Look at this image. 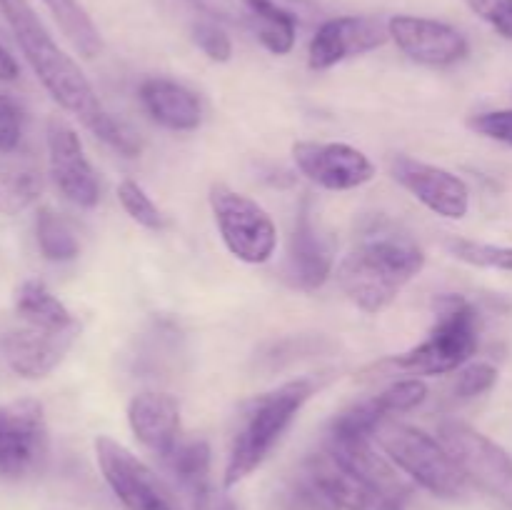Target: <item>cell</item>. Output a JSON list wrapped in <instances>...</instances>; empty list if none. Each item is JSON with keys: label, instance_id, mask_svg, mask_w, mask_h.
<instances>
[{"label": "cell", "instance_id": "27", "mask_svg": "<svg viewBox=\"0 0 512 510\" xmlns=\"http://www.w3.org/2000/svg\"><path fill=\"white\" fill-rule=\"evenodd\" d=\"M428 393V383L423 378H405L390 383L388 388L373 395V400L385 418H395V415L420 408L428 400Z\"/></svg>", "mask_w": 512, "mask_h": 510}, {"label": "cell", "instance_id": "7", "mask_svg": "<svg viewBox=\"0 0 512 510\" xmlns=\"http://www.w3.org/2000/svg\"><path fill=\"white\" fill-rule=\"evenodd\" d=\"M93 450L105 483L125 510H185L170 480L160 478L123 443L110 435H98Z\"/></svg>", "mask_w": 512, "mask_h": 510}, {"label": "cell", "instance_id": "3", "mask_svg": "<svg viewBox=\"0 0 512 510\" xmlns=\"http://www.w3.org/2000/svg\"><path fill=\"white\" fill-rule=\"evenodd\" d=\"M313 393V380L298 378L288 380V383L278 385L268 393L253 395L240 405L238 430H235L233 443H230L228 463H225L223 473L225 488L243 483L248 475H253L265 463V458L273 453L275 445L280 443L285 430L298 418V413Z\"/></svg>", "mask_w": 512, "mask_h": 510}, {"label": "cell", "instance_id": "31", "mask_svg": "<svg viewBox=\"0 0 512 510\" xmlns=\"http://www.w3.org/2000/svg\"><path fill=\"white\" fill-rule=\"evenodd\" d=\"M498 368L488 360H473V363L463 365L458 370V378H455L453 393L458 400H473L478 395L488 393L498 383Z\"/></svg>", "mask_w": 512, "mask_h": 510}, {"label": "cell", "instance_id": "19", "mask_svg": "<svg viewBox=\"0 0 512 510\" xmlns=\"http://www.w3.org/2000/svg\"><path fill=\"white\" fill-rule=\"evenodd\" d=\"M128 425L145 450L163 460L178 445L180 403L175 395L145 390L128 403Z\"/></svg>", "mask_w": 512, "mask_h": 510}, {"label": "cell", "instance_id": "13", "mask_svg": "<svg viewBox=\"0 0 512 510\" xmlns=\"http://www.w3.org/2000/svg\"><path fill=\"white\" fill-rule=\"evenodd\" d=\"M390 40L388 23L373 15H338L318 25L308 45V65L328 70L343 60L383 48Z\"/></svg>", "mask_w": 512, "mask_h": 510}, {"label": "cell", "instance_id": "28", "mask_svg": "<svg viewBox=\"0 0 512 510\" xmlns=\"http://www.w3.org/2000/svg\"><path fill=\"white\" fill-rule=\"evenodd\" d=\"M255 38L273 55H288L295 48L300 25L290 18H273V15H248Z\"/></svg>", "mask_w": 512, "mask_h": 510}, {"label": "cell", "instance_id": "22", "mask_svg": "<svg viewBox=\"0 0 512 510\" xmlns=\"http://www.w3.org/2000/svg\"><path fill=\"white\" fill-rule=\"evenodd\" d=\"M15 313L28 325H40V328H68L78 323L73 313L65 308L58 295L50 293L48 285L38 278H28L15 288L13 295Z\"/></svg>", "mask_w": 512, "mask_h": 510}, {"label": "cell", "instance_id": "10", "mask_svg": "<svg viewBox=\"0 0 512 510\" xmlns=\"http://www.w3.org/2000/svg\"><path fill=\"white\" fill-rule=\"evenodd\" d=\"M48 168L55 188L78 208H95L100 200L98 173L85 158L83 143L68 120H48Z\"/></svg>", "mask_w": 512, "mask_h": 510}, {"label": "cell", "instance_id": "34", "mask_svg": "<svg viewBox=\"0 0 512 510\" xmlns=\"http://www.w3.org/2000/svg\"><path fill=\"white\" fill-rule=\"evenodd\" d=\"M470 130L490 140H498L503 145H512V108L508 110H488L478 113L468 120Z\"/></svg>", "mask_w": 512, "mask_h": 510}, {"label": "cell", "instance_id": "18", "mask_svg": "<svg viewBox=\"0 0 512 510\" xmlns=\"http://www.w3.org/2000/svg\"><path fill=\"white\" fill-rule=\"evenodd\" d=\"M335 255L330 248L328 238L320 233L315 225L313 213H310V203L303 200L298 208V218H295L293 233H290L288 243V278L295 288L313 293L325 280L333 275Z\"/></svg>", "mask_w": 512, "mask_h": 510}, {"label": "cell", "instance_id": "25", "mask_svg": "<svg viewBox=\"0 0 512 510\" xmlns=\"http://www.w3.org/2000/svg\"><path fill=\"white\" fill-rule=\"evenodd\" d=\"M35 243L50 263H70L80 255V240L73 225L50 208H40L35 215Z\"/></svg>", "mask_w": 512, "mask_h": 510}, {"label": "cell", "instance_id": "16", "mask_svg": "<svg viewBox=\"0 0 512 510\" xmlns=\"http://www.w3.org/2000/svg\"><path fill=\"white\" fill-rule=\"evenodd\" d=\"M300 475L323 495L333 510H403V503L388 498L358 475L345 470L328 450L310 455Z\"/></svg>", "mask_w": 512, "mask_h": 510}, {"label": "cell", "instance_id": "35", "mask_svg": "<svg viewBox=\"0 0 512 510\" xmlns=\"http://www.w3.org/2000/svg\"><path fill=\"white\" fill-rule=\"evenodd\" d=\"M23 138V115L0 120V155H13Z\"/></svg>", "mask_w": 512, "mask_h": 510}, {"label": "cell", "instance_id": "4", "mask_svg": "<svg viewBox=\"0 0 512 510\" xmlns=\"http://www.w3.org/2000/svg\"><path fill=\"white\" fill-rule=\"evenodd\" d=\"M373 440L405 478L435 498L463 500L468 495L470 483L463 478L440 438H433L398 418H385L375 428Z\"/></svg>", "mask_w": 512, "mask_h": 510}, {"label": "cell", "instance_id": "21", "mask_svg": "<svg viewBox=\"0 0 512 510\" xmlns=\"http://www.w3.org/2000/svg\"><path fill=\"white\" fill-rule=\"evenodd\" d=\"M160 463H163L165 473L170 475V485L178 488L183 495H188L190 503L213 485L210 483L213 453H210L208 440L180 438L178 445Z\"/></svg>", "mask_w": 512, "mask_h": 510}, {"label": "cell", "instance_id": "36", "mask_svg": "<svg viewBox=\"0 0 512 510\" xmlns=\"http://www.w3.org/2000/svg\"><path fill=\"white\" fill-rule=\"evenodd\" d=\"M190 505H193V510H233L230 500L220 490H215L213 485L203 495H198Z\"/></svg>", "mask_w": 512, "mask_h": 510}, {"label": "cell", "instance_id": "12", "mask_svg": "<svg viewBox=\"0 0 512 510\" xmlns=\"http://www.w3.org/2000/svg\"><path fill=\"white\" fill-rule=\"evenodd\" d=\"M390 175L403 185L415 200L448 220H460L470 210V188L460 175L440 168V165L415 160L410 155L390 158Z\"/></svg>", "mask_w": 512, "mask_h": 510}, {"label": "cell", "instance_id": "11", "mask_svg": "<svg viewBox=\"0 0 512 510\" xmlns=\"http://www.w3.org/2000/svg\"><path fill=\"white\" fill-rule=\"evenodd\" d=\"M290 153L300 173L318 188L355 190L375 178L373 160L348 143L298 140Z\"/></svg>", "mask_w": 512, "mask_h": 510}, {"label": "cell", "instance_id": "20", "mask_svg": "<svg viewBox=\"0 0 512 510\" xmlns=\"http://www.w3.org/2000/svg\"><path fill=\"white\" fill-rule=\"evenodd\" d=\"M138 95L150 120L168 130L188 133V130L198 128L200 120H203L198 95L178 80L148 78L140 83Z\"/></svg>", "mask_w": 512, "mask_h": 510}, {"label": "cell", "instance_id": "29", "mask_svg": "<svg viewBox=\"0 0 512 510\" xmlns=\"http://www.w3.org/2000/svg\"><path fill=\"white\" fill-rule=\"evenodd\" d=\"M118 200L123 205L125 213L130 215V220H135L138 225L148 230H160L165 225L163 213H160L158 205L150 200V195L145 193L143 185L135 183V180L125 178L118 185Z\"/></svg>", "mask_w": 512, "mask_h": 510}, {"label": "cell", "instance_id": "23", "mask_svg": "<svg viewBox=\"0 0 512 510\" xmlns=\"http://www.w3.org/2000/svg\"><path fill=\"white\" fill-rule=\"evenodd\" d=\"M43 178L25 160L0 155V215H18L38 200Z\"/></svg>", "mask_w": 512, "mask_h": 510}, {"label": "cell", "instance_id": "37", "mask_svg": "<svg viewBox=\"0 0 512 510\" xmlns=\"http://www.w3.org/2000/svg\"><path fill=\"white\" fill-rule=\"evenodd\" d=\"M18 75H20L18 60H15L13 55H10L8 50L0 45V80H3V83H8V80H15Z\"/></svg>", "mask_w": 512, "mask_h": 510}, {"label": "cell", "instance_id": "24", "mask_svg": "<svg viewBox=\"0 0 512 510\" xmlns=\"http://www.w3.org/2000/svg\"><path fill=\"white\" fill-rule=\"evenodd\" d=\"M58 28L83 58L93 60L103 53V35L95 28L80 0H43Z\"/></svg>", "mask_w": 512, "mask_h": 510}, {"label": "cell", "instance_id": "17", "mask_svg": "<svg viewBox=\"0 0 512 510\" xmlns=\"http://www.w3.org/2000/svg\"><path fill=\"white\" fill-rule=\"evenodd\" d=\"M333 460H338L345 470L358 475L375 490L385 493L388 498L403 503L410 495V483L400 475V470L390 463L388 455L378 448L368 435H348V433H325V448Z\"/></svg>", "mask_w": 512, "mask_h": 510}, {"label": "cell", "instance_id": "2", "mask_svg": "<svg viewBox=\"0 0 512 510\" xmlns=\"http://www.w3.org/2000/svg\"><path fill=\"white\" fill-rule=\"evenodd\" d=\"M423 268L425 253L413 240L380 235L340 260L338 285L355 308L378 315L395 303L400 290Z\"/></svg>", "mask_w": 512, "mask_h": 510}, {"label": "cell", "instance_id": "32", "mask_svg": "<svg viewBox=\"0 0 512 510\" xmlns=\"http://www.w3.org/2000/svg\"><path fill=\"white\" fill-rule=\"evenodd\" d=\"M190 35H193V43L208 55L215 63H228L233 58V43H230V35L220 28L213 20H198L190 28Z\"/></svg>", "mask_w": 512, "mask_h": 510}, {"label": "cell", "instance_id": "9", "mask_svg": "<svg viewBox=\"0 0 512 510\" xmlns=\"http://www.w3.org/2000/svg\"><path fill=\"white\" fill-rule=\"evenodd\" d=\"M48 455V423L43 405L20 398L0 405V478L23 480Z\"/></svg>", "mask_w": 512, "mask_h": 510}, {"label": "cell", "instance_id": "8", "mask_svg": "<svg viewBox=\"0 0 512 510\" xmlns=\"http://www.w3.org/2000/svg\"><path fill=\"white\" fill-rule=\"evenodd\" d=\"M438 438L470 485L512 508V455L503 445L460 420L440 423Z\"/></svg>", "mask_w": 512, "mask_h": 510}, {"label": "cell", "instance_id": "33", "mask_svg": "<svg viewBox=\"0 0 512 510\" xmlns=\"http://www.w3.org/2000/svg\"><path fill=\"white\" fill-rule=\"evenodd\" d=\"M465 5L500 38L512 40V0H465Z\"/></svg>", "mask_w": 512, "mask_h": 510}, {"label": "cell", "instance_id": "1", "mask_svg": "<svg viewBox=\"0 0 512 510\" xmlns=\"http://www.w3.org/2000/svg\"><path fill=\"white\" fill-rule=\"evenodd\" d=\"M0 13L13 30L15 43L23 50L25 60L38 75L40 85L50 93V98L65 113L75 115L95 138L108 143L125 158H135L140 153L138 135L103 108L90 80L85 78L78 63L55 43V38L45 28L43 20L38 18L33 5L28 0H0Z\"/></svg>", "mask_w": 512, "mask_h": 510}, {"label": "cell", "instance_id": "15", "mask_svg": "<svg viewBox=\"0 0 512 510\" xmlns=\"http://www.w3.org/2000/svg\"><path fill=\"white\" fill-rule=\"evenodd\" d=\"M390 40L420 65H455L468 58L470 43L458 28L423 15H393L388 20Z\"/></svg>", "mask_w": 512, "mask_h": 510}, {"label": "cell", "instance_id": "26", "mask_svg": "<svg viewBox=\"0 0 512 510\" xmlns=\"http://www.w3.org/2000/svg\"><path fill=\"white\" fill-rule=\"evenodd\" d=\"M448 253L458 258L460 263L475 265V268H490L512 273V245L480 243L470 238H450Z\"/></svg>", "mask_w": 512, "mask_h": 510}, {"label": "cell", "instance_id": "14", "mask_svg": "<svg viewBox=\"0 0 512 510\" xmlns=\"http://www.w3.org/2000/svg\"><path fill=\"white\" fill-rule=\"evenodd\" d=\"M78 335L80 323L68 325V328H40V325L25 323L23 328L5 333L0 348H3L5 363L15 375L38 380L63 363Z\"/></svg>", "mask_w": 512, "mask_h": 510}, {"label": "cell", "instance_id": "30", "mask_svg": "<svg viewBox=\"0 0 512 510\" xmlns=\"http://www.w3.org/2000/svg\"><path fill=\"white\" fill-rule=\"evenodd\" d=\"M250 15H273V18H290L298 25H308L320 20L318 0H240Z\"/></svg>", "mask_w": 512, "mask_h": 510}, {"label": "cell", "instance_id": "6", "mask_svg": "<svg viewBox=\"0 0 512 510\" xmlns=\"http://www.w3.org/2000/svg\"><path fill=\"white\" fill-rule=\"evenodd\" d=\"M210 210L230 255L248 265H263L273 258L278 230L258 200L238 193L225 183L210 185Z\"/></svg>", "mask_w": 512, "mask_h": 510}, {"label": "cell", "instance_id": "38", "mask_svg": "<svg viewBox=\"0 0 512 510\" xmlns=\"http://www.w3.org/2000/svg\"><path fill=\"white\" fill-rule=\"evenodd\" d=\"M15 115H23V113H20L18 103H15L13 98H8V95L0 93V120L15 118Z\"/></svg>", "mask_w": 512, "mask_h": 510}, {"label": "cell", "instance_id": "5", "mask_svg": "<svg viewBox=\"0 0 512 510\" xmlns=\"http://www.w3.org/2000/svg\"><path fill=\"white\" fill-rule=\"evenodd\" d=\"M435 308L438 315L423 343L390 358L395 368L418 375H443L468 365L470 358L478 353V308L468 298L453 293L438 298Z\"/></svg>", "mask_w": 512, "mask_h": 510}]
</instances>
